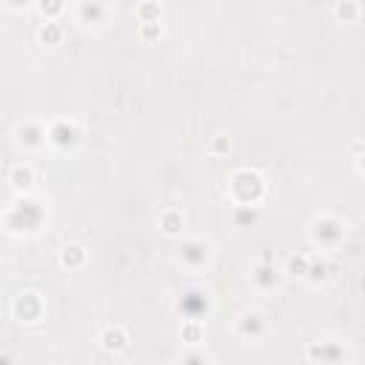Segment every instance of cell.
I'll return each mask as SVG.
<instances>
[{
    "label": "cell",
    "mask_w": 365,
    "mask_h": 365,
    "mask_svg": "<svg viewBox=\"0 0 365 365\" xmlns=\"http://www.w3.org/2000/svg\"><path fill=\"white\" fill-rule=\"evenodd\" d=\"M126 346H129V331L123 326H109V328H103V334H100V348L106 354H120V351H126Z\"/></svg>",
    "instance_id": "9"
},
{
    "label": "cell",
    "mask_w": 365,
    "mask_h": 365,
    "mask_svg": "<svg viewBox=\"0 0 365 365\" xmlns=\"http://www.w3.org/2000/svg\"><path fill=\"white\" fill-rule=\"evenodd\" d=\"M180 337H183V343H188V346H200V343H203V326H200L197 320H188V323L183 326Z\"/></svg>",
    "instance_id": "18"
},
{
    "label": "cell",
    "mask_w": 365,
    "mask_h": 365,
    "mask_svg": "<svg viewBox=\"0 0 365 365\" xmlns=\"http://www.w3.org/2000/svg\"><path fill=\"white\" fill-rule=\"evenodd\" d=\"M37 40L43 43V46H57L60 40H63V26L57 20H46L43 26L37 29Z\"/></svg>",
    "instance_id": "13"
},
{
    "label": "cell",
    "mask_w": 365,
    "mask_h": 365,
    "mask_svg": "<svg viewBox=\"0 0 365 365\" xmlns=\"http://www.w3.org/2000/svg\"><path fill=\"white\" fill-rule=\"evenodd\" d=\"M257 220V206H234V223L237 226H249Z\"/></svg>",
    "instance_id": "20"
},
{
    "label": "cell",
    "mask_w": 365,
    "mask_h": 365,
    "mask_svg": "<svg viewBox=\"0 0 365 365\" xmlns=\"http://www.w3.org/2000/svg\"><path fill=\"white\" fill-rule=\"evenodd\" d=\"M229 149H231V140H229L226 134H217V137H211V143H208V152H211V154H229Z\"/></svg>",
    "instance_id": "23"
},
{
    "label": "cell",
    "mask_w": 365,
    "mask_h": 365,
    "mask_svg": "<svg viewBox=\"0 0 365 365\" xmlns=\"http://www.w3.org/2000/svg\"><path fill=\"white\" fill-rule=\"evenodd\" d=\"M35 3H37V12L46 20H57L66 12V0H35Z\"/></svg>",
    "instance_id": "15"
},
{
    "label": "cell",
    "mask_w": 365,
    "mask_h": 365,
    "mask_svg": "<svg viewBox=\"0 0 365 365\" xmlns=\"http://www.w3.org/2000/svg\"><path fill=\"white\" fill-rule=\"evenodd\" d=\"M311 240L323 249L337 246V242L343 240V223H339L337 217H320V220H314V226H311Z\"/></svg>",
    "instance_id": "5"
},
{
    "label": "cell",
    "mask_w": 365,
    "mask_h": 365,
    "mask_svg": "<svg viewBox=\"0 0 365 365\" xmlns=\"http://www.w3.org/2000/svg\"><path fill=\"white\" fill-rule=\"evenodd\" d=\"M343 354L339 351H331L328 348V343H314L311 348H308V359H339Z\"/></svg>",
    "instance_id": "21"
},
{
    "label": "cell",
    "mask_w": 365,
    "mask_h": 365,
    "mask_svg": "<svg viewBox=\"0 0 365 365\" xmlns=\"http://www.w3.org/2000/svg\"><path fill=\"white\" fill-rule=\"evenodd\" d=\"M177 257H180L183 265H188V269H206L208 260H211V246L200 237H191V240L180 242Z\"/></svg>",
    "instance_id": "4"
},
{
    "label": "cell",
    "mask_w": 365,
    "mask_h": 365,
    "mask_svg": "<svg viewBox=\"0 0 365 365\" xmlns=\"http://www.w3.org/2000/svg\"><path fill=\"white\" fill-rule=\"evenodd\" d=\"M43 311H46V305H43L37 291H20V294L12 300V314L20 323H37L43 317Z\"/></svg>",
    "instance_id": "3"
},
{
    "label": "cell",
    "mask_w": 365,
    "mask_h": 365,
    "mask_svg": "<svg viewBox=\"0 0 365 365\" xmlns=\"http://www.w3.org/2000/svg\"><path fill=\"white\" fill-rule=\"evenodd\" d=\"M334 15H337V20H343V23H354L359 17V3H357V0H343V3H337Z\"/></svg>",
    "instance_id": "17"
},
{
    "label": "cell",
    "mask_w": 365,
    "mask_h": 365,
    "mask_svg": "<svg viewBox=\"0 0 365 365\" xmlns=\"http://www.w3.org/2000/svg\"><path fill=\"white\" fill-rule=\"evenodd\" d=\"M160 17H163L160 0H140V3H137V20L140 23H154Z\"/></svg>",
    "instance_id": "14"
},
{
    "label": "cell",
    "mask_w": 365,
    "mask_h": 365,
    "mask_svg": "<svg viewBox=\"0 0 365 365\" xmlns=\"http://www.w3.org/2000/svg\"><path fill=\"white\" fill-rule=\"evenodd\" d=\"M3 3H6L9 9H15V12H23V9H29L35 0H3Z\"/></svg>",
    "instance_id": "24"
},
{
    "label": "cell",
    "mask_w": 365,
    "mask_h": 365,
    "mask_svg": "<svg viewBox=\"0 0 365 365\" xmlns=\"http://www.w3.org/2000/svg\"><path fill=\"white\" fill-rule=\"evenodd\" d=\"M15 137L23 149H40L46 143V126L37 123V120H23V123L15 129Z\"/></svg>",
    "instance_id": "7"
},
{
    "label": "cell",
    "mask_w": 365,
    "mask_h": 365,
    "mask_svg": "<svg viewBox=\"0 0 365 365\" xmlns=\"http://www.w3.org/2000/svg\"><path fill=\"white\" fill-rule=\"evenodd\" d=\"M157 226L166 237H177L183 234V226H186V217L180 208H163L160 217H157Z\"/></svg>",
    "instance_id": "11"
},
{
    "label": "cell",
    "mask_w": 365,
    "mask_h": 365,
    "mask_svg": "<svg viewBox=\"0 0 365 365\" xmlns=\"http://www.w3.org/2000/svg\"><path fill=\"white\" fill-rule=\"evenodd\" d=\"M9 183H12V188L17 194H29L35 188V183H37V175H35V168L29 163H15L9 168Z\"/></svg>",
    "instance_id": "8"
},
{
    "label": "cell",
    "mask_w": 365,
    "mask_h": 365,
    "mask_svg": "<svg viewBox=\"0 0 365 365\" xmlns=\"http://www.w3.org/2000/svg\"><path fill=\"white\" fill-rule=\"evenodd\" d=\"M160 35H163L160 20H154V23H140V40L143 43H154V40H160Z\"/></svg>",
    "instance_id": "22"
},
{
    "label": "cell",
    "mask_w": 365,
    "mask_h": 365,
    "mask_svg": "<svg viewBox=\"0 0 365 365\" xmlns=\"http://www.w3.org/2000/svg\"><path fill=\"white\" fill-rule=\"evenodd\" d=\"M229 194L234 206H257L265 194V180L251 168H240L229 180Z\"/></svg>",
    "instance_id": "1"
},
{
    "label": "cell",
    "mask_w": 365,
    "mask_h": 365,
    "mask_svg": "<svg viewBox=\"0 0 365 365\" xmlns=\"http://www.w3.org/2000/svg\"><path fill=\"white\" fill-rule=\"evenodd\" d=\"M75 17H78V23H83V26H97V23L106 20V6L100 0H80Z\"/></svg>",
    "instance_id": "10"
},
{
    "label": "cell",
    "mask_w": 365,
    "mask_h": 365,
    "mask_svg": "<svg viewBox=\"0 0 365 365\" xmlns=\"http://www.w3.org/2000/svg\"><path fill=\"white\" fill-rule=\"evenodd\" d=\"M251 280H254L257 285H262V288H271V285H277V271L271 269V265L260 262L257 269H254V274H251Z\"/></svg>",
    "instance_id": "16"
},
{
    "label": "cell",
    "mask_w": 365,
    "mask_h": 365,
    "mask_svg": "<svg viewBox=\"0 0 365 365\" xmlns=\"http://www.w3.org/2000/svg\"><path fill=\"white\" fill-rule=\"evenodd\" d=\"M308 265H311V257L305 254H297L288 260V274L291 277H308Z\"/></svg>",
    "instance_id": "19"
},
{
    "label": "cell",
    "mask_w": 365,
    "mask_h": 365,
    "mask_svg": "<svg viewBox=\"0 0 365 365\" xmlns=\"http://www.w3.org/2000/svg\"><path fill=\"white\" fill-rule=\"evenodd\" d=\"M60 265L69 271H75V269H83L86 265V249L83 246H66L60 251Z\"/></svg>",
    "instance_id": "12"
},
{
    "label": "cell",
    "mask_w": 365,
    "mask_h": 365,
    "mask_svg": "<svg viewBox=\"0 0 365 365\" xmlns=\"http://www.w3.org/2000/svg\"><path fill=\"white\" fill-rule=\"evenodd\" d=\"M269 331V320H265V314L260 311H242L237 323H234V337L240 339V343H257V339Z\"/></svg>",
    "instance_id": "2"
},
{
    "label": "cell",
    "mask_w": 365,
    "mask_h": 365,
    "mask_svg": "<svg viewBox=\"0 0 365 365\" xmlns=\"http://www.w3.org/2000/svg\"><path fill=\"white\" fill-rule=\"evenodd\" d=\"M46 143L57 145V149H69V145L78 143V129L69 120H55V123L46 126Z\"/></svg>",
    "instance_id": "6"
}]
</instances>
